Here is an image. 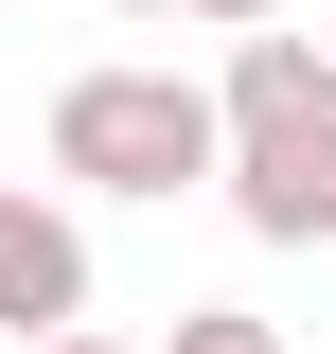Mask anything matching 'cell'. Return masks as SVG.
<instances>
[{"label": "cell", "mask_w": 336, "mask_h": 354, "mask_svg": "<svg viewBox=\"0 0 336 354\" xmlns=\"http://www.w3.org/2000/svg\"><path fill=\"white\" fill-rule=\"evenodd\" d=\"M212 160H230V124H212V88H195V71L106 53V71H71V88H53V177H71V195L160 213V195H212Z\"/></svg>", "instance_id": "1"}, {"label": "cell", "mask_w": 336, "mask_h": 354, "mask_svg": "<svg viewBox=\"0 0 336 354\" xmlns=\"http://www.w3.org/2000/svg\"><path fill=\"white\" fill-rule=\"evenodd\" d=\"M212 195H230L248 248H336V88H319V106H283V124H230Z\"/></svg>", "instance_id": "2"}, {"label": "cell", "mask_w": 336, "mask_h": 354, "mask_svg": "<svg viewBox=\"0 0 336 354\" xmlns=\"http://www.w3.org/2000/svg\"><path fill=\"white\" fill-rule=\"evenodd\" d=\"M88 319V213L71 195H36V177H0V337L36 354Z\"/></svg>", "instance_id": "3"}, {"label": "cell", "mask_w": 336, "mask_h": 354, "mask_svg": "<svg viewBox=\"0 0 336 354\" xmlns=\"http://www.w3.org/2000/svg\"><path fill=\"white\" fill-rule=\"evenodd\" d=\"M319 88H336V36H283V18H265V36H230V71H212V124H283Z\"/></svg>", "instance_id": "4"}, {"label": "cell", "mask_w": 336, "mask_h": 354, "mask_svg": "<svg viewBox=\"0 0 336 354\" xmlns=\"http://www.w3.org/2000/svg\"><path fill=\"white\" fill-rule=\"evenodd\" d=\"M160 354H283V319H248V301H177Z\"/></svg>", "instance_id": "5"}, {"label": "cell", "mask_w": 336, "mask_h": 354, "mask_svg": "<svg viewBox=\"0 0 336 354\" xmlns=\"http://www.w3.org/2000/svg\"><path fill=\"white\" fill-rule=\"evenodd\" d=\"M177 18H195V36H265L283 0H177Z\"/></svg>", "instance_id": "6"}, {"label": "cell", "mask_w": 336, "mask_h": 354, "mask_svg": "<svg viewBox=\"0 0 336 354\" xmlns=\"http://www.w3.org/2000/svg\"><path fill=\"white\" fill-rule=\"evenodd\" d=\"M36 354H142V337H106V319H71V337H36Z\"/></svg>", "instance_id": "7"}, {"label": "cell", "mask_w": 336, "mask_h": 354, "mask_svg": "<svg viewBox=\"0 0 336 354\" xmlns=\"http://www.w3.org/2000/svg\"><path fill=\"white\" fill-rule=\"evenodd\" d=\"M106 18H177V0H106Z\"/></svg>", "instance_id": "8"}, {"label": "cell", "mask_w": 336, "mask_h": 354, "mask_svg": "<svg viewBox=\"0 0 336 354\" xmlns=\"http://www.w3.org/2000/svg\"><path fill=\"white\" fill-rule=\"evenodd\" d=\"M0 354H18V337H0Z\"/></svg>", "instance_id": "9"}]
</instances>
